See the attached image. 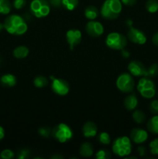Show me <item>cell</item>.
Instances as JSON below:
<instances>
[{"mask_svg": "<svg viewBox=\"0 0 158 159\" xmlns=\"http://www.w3.org/2000/svg\"><path fill=\"white\" fill-rule=\"evenodd\" d=\"M3 24L4 29L12 35H23L28 30V25L25 19L17 14L8 16L5 19Z\"/></svg>", "mask_w": 158, "mask_h": 159, "instance_id": "cell-1", "label": "cell"}, {"mask_svg": "<svg viewBox=\"0 0 158 159\" xmlns=\"http://www.w3.org/2000/svg\"><path fill=\"white\" fill-rule=\"evenodd\" d=\"M122 9L121 0H105L101 7V15L108 20H116L120 15Z\"/></svg>", "mask_w": 158, "mask_h": 159, "instance_id": "cell-2", "label": "cell"}, {"mask_svg": "<svg viewBox=\"0 0 158 159\" xmlns=\"http://www.w3.org/2000/svg\"><path fill=\"white\" fill-rule=\"evenodd\" d=\"M131 139L126 136L119 137L112 143V150L116 155L119 157H126L131 154L133 148Z\"/></svg>", "mask_w": 158, "mask_h": 159, "instance_id": "cell-3", "label": "cell"}, {"mask_svg": "<svg viewBox=\"0 0 158 159\" xmlns=\"http://www.w3.org/2000/svg\"><path fill=\"white\" fill-rule=\"evenodd\" d=\"M136 89L141 96L145 99H152L154 97L156 93V85L153 81L146 76L139 79Z\"/></svg>", "mask_w": 158, "mask_h": 159, "instance_id": "cell-4", "label": "cell"}, {"mask_svg": "<svg viewBox=\"0 0 158 159\" xmlns=\"http://www.w3.org/2000/svg\"><path fill=\"white\" fill-rule=\"evenodd\" d=\"M51 135L58 142L65 143L70 141L73 138L74 133L68 124H64V123H60L52 129Z\"/></svg>", "mask_w": 158, "mask_h": 159, "instance_id": "cell-5", "label": "cell"}, {"mask_svg": "<svg viewBox=\"0 0 158 159\" xmlns=\"http://www.w3.org/2000/svg\"><path fill=\"white\" fill-rule=\"evenodd\" d=\"M105 44L112 50L122 51L127 44V38L118 32H112L107 35L105 38Z\"/></svg>", "mask_w": 158, "mask_h": 159, "instance_id": "cell-6", "label": "cell"}, {"mask_svg": "<svg viewBox=\"0 0 158 159\" xmlns=\"http://www.w3.org/2000/svg\"><path fill=\"white\" fill-rule=\"evenodd\" d=\"M30 12L37 18H43L49 15L50 4L47 0H33L30 3Z\"/></svg>", "mask_w": 158, "mask_h": 159, "instance_id": "cell-7", "label": "cell"}, {"mask_svg": "<svg viewBox=\"0 0 158 159\" xmlns=\"http://www.w3.org/2000/svg\"><path fill=\"white\" fill-rule=\"evenodd\" d=\"M116 87L122 93H131L135 87V81L130 73H122L116 79Z\"/></svg>", "mask_w": 158, "mask_h": 159, "instance_id": "cell-8", "label": "cell"}, {"mask_svg": "<svg viewBox=\"0 0 158 159\" xmlns=\"http://www.w3.org/2000/svg\"><path fill=\"white\" fill-rule=\"evenodd\" d=\"M52 83H51V89L55 94L58 96H64L68 94L70 91V85L67 81L62 79L51 77Z\"/></svg>", "mask_w": 158, "mask_h": 159, "instance_id": "cell-9", "label": "cell"}, {"mask_svg": "<svg viewBox=\"0 0 158 159\" xmlns=\"http://www.w3.org/2000/svg\"><path fill=\"white\" fill-rule=\"evenodd\" d=\"M127 37L133 43L138 45H143L147 42V36L140 30L134 27H129L127 32Z\"/></svg>", "mask_w": 158, "mask_h": 159, "instance_id": "cell-10", "label": "cell"}, {"mask_svg": "<svg viewBox=\"0 0 158 159\" xmlns=\"http://www.w3.org/2000/svg\"><path fill=\"white\" fill-rule=\"evenodd\" d=\"M85 30L87 34L93 37H99L103 34L104 26L100 22L90 20L85 25Z\"/></svg>", "mask_w": 158, "mask_h": 159, "instance_id": "cell-11", "label": "cell"}, {"mask_svg": "<svg viewBox=\"0 0 158 159\" xmlns=\"http://www.w3.org/2000/svg\"><path fill=\"white\" fill-rule=\"evenodd\" d=\"M128 70L130 74L136 77H144L147 76V70L145 65L141 61L137 60H133L129 63Z\"/></svg>", "mask_w": 158, "mask_h": 159, "instance_id": "cell-12", "label": "cell"}, {"mask_svg": "<svg viewBox=\"0 0 158 159\" xmlns=\"http://www.w3.org/2000/svg\"><path fill=\"white\" fill-rule=\"evenodd\" d=\"M82 40V34L79 30L71 29L67 31L66 40L70 47V49L73 50L74 47L78 45Z\"/></svg>", "mask_w": 158, "mask_h": 159, "instance_id": "cell-13", "label": "cell"}, {"mask_svg": "<svg viewBox=\"0 0 158 159\" xmlns=\"http://www.w3.org/2000/svg\"><path fill=\"white\" fill-rule=\"evenodd\" d=\"M130 139L135 144H143L148 139V133L144 129L139 128V127L133 128L130 132Z\"/></svg>", "mask_w": 158, "mask_h": 159, "instance_id": "cell-14", "label": "cell"}, {"mask_svg": "<svg viewBox=\"0 0 158 159\" xmlns=\"http://www.w3.org/2000/svg\"><path fill=\"white\" fill-rule=\"evenodd\" d=\"M82 133L87 138H94L98 134V127L94 122L88 121L82 127Z\"/></svg>", "mask_w": 158, "mask_h": 159, "instance_id": "cell-15", "label": "cell"}, {"mask_svg": "<svg viewBox=\"0 0 158 159\" xmlns=\"http://www.w3.org/2000/svg\"><path fill=\"white\" fill-rule=\"evenodd\" d=\"M124 107L126 110L132 111L134 110L138 106V99L136 95H129L124 99Z\"/></svg>", "mask_w": 158, "mask_h": 159, "instance_id": "cell-16", "label": "cell"}, {"mask_svg": "<svg viewBox=\"0 0 158 159\" xmlns=\"http://www.w3.org/2000/svg\"><path fill=\"white\" fill-rule=\"evenodd\" d=\"M0 82L4 86L13 87L16 84L17 79L14 75L5 74L0 78Z\"/></svg>", "mask_w": 158, "mask_h": 159, "instance_id": "cell-17", "label": "cell"}, {"mask_svg": "<svg viewBox=\"0 0 158 159\" xmlns=\"http://www.w3.org/2000/svg\"><path fill=\"white\" fill-rule=\"evenodd\" d=\"M79 153H80L81 156H82L83 158H90L91 156H92L93 153H94L92 144L89 142L83 143L81 145Z\"/></svg>", "mask_w": 158, "mask_h": 159, "instance_id": "cell-18", "label": "cell"}, {"mask_svg": "<svg viewBox=\"0 0 158 159\" xmlns=\"http://www.w3.org/2000/svg\"><path fill=\"white\" fill-rule=\"evenodd\" d=\"M147 128L150 133L158 134V114L152 116L147 124Z\"/></svg>", "mask_w": 158, "mask_h": 159, "instance_id": "cell-19", "label": "cell"}, {"mask_svg": "<svg viewBox=\"0 0 158 159\" xmlns=\"http://www.w3.org/2000/svg\"><path fill=\"white\" fill-rule=\"evenodd\" d=\"M29 48L24 45H20V46L16 47L13 50V56L15 58L23 59L25 58L29 54Z\"/></svg>", "mask_w": 158, "mask_h": 159, "instance_id": "cell-20", "label": "cell"}, {"mask_svg": "<svg viewBox=\"0 0 158 159\" xmlns=\"http://www.w3.org/2000/svg\"><path fill=\"white\" fill-rule=\"evenodd\" d=\"M84 14H85V16L86 17V19L89 20H94L99 16V9L94 6H88L85 8V12H84Z\"/></svg>", "mask_w": 158, "mask_h": 159, "instance_id": "cell-21", "label": "cell"}, {"mask_svg": "<svg viewBox=\"0 0 158 159\" xmlns=\"http://www.w3.org/2000/svg\"><path fill=\"white\" fill-rule=\"evenodd\" d=\"M12 6L9 0H0V14L8 15L11 12Z\"/></svg>", "mask_w": 158, "mask_h": 159, "instance_id": "cell-22", "label": "cell"}, {"mask_svg": "<svg viewBox=\"0 0 158 159\" xmlns=\"http://www.w3.org/2000/svg\"><path fill=\"white\" fill-rule=\"evenodd\" d=\"M133 120L136 124H143L146 120V115L142 110H136L133 113Z\"/></svg>", "mask_w": 158, "mask_h": 159, "instance_id": "cell-23", "label": "cell"}, {"mask_svg": "<svg viewBox=\"0 0 158 159\" xmlns=\"http://www.w3.org/2000/svg\"><path fill=\"white\" fill-rule=\"evenodd\" d=\"M79 0H62L61 5L67 10L72 11L77 7Z\"/></svg>", "mask_w": 158, "mask_h": 159, "instance_id": "cell-24", "label": "cell"}, {"mask_svg": "<svg viewBox=\"0 0 158 159\" xmlns=\"http://www.w3.org/2000/svg\"><path fill=\"white\" fill-rule=\"evenodd\" d=\"M146 9L150 13H155L158 11L157 0H147L146 2Z\"/></svg>", "mask_w": 158, "mask_h": 159, "instance_id": "cell-25", "label": "cell"}, {"mask_svg": "<svg viewBox=\"0 0 158 159\" xmlns=\"http://www.w3.org/2000/svg\"><path fill=\"white\" fill-rule=\"evenodd\" d=\"M48 82H49L48 79L43 75L37 76L33 80L34 85L37 88H43V87L46 86L48 85Z\"/></svg>", "mask_w": 158, "mask_h": 159, "instance_id": "cell-26", "label": "cell"}, {"mask_svg": "<svg viewBox=\"0 0 158 159\" xmlns=\"http://www.w3.org/2000/svg\"><path fill=\"white\" fill-rule=\"evenodd\" d=\"M158 75V65L153 64L147 70V76L148 78H155Z\"/></svg>", "mask_w": 158, "mask_h": 159, "instance_id": "cell-27", "label": "cell"}, {"mask_svg": "<svg viewBox=\"0 0 158 159\" xmlns=\"http://www.w3.org/2000/svg\"><path fill=\"white\" fill-rule=\"evenodd\" d=\"M99 141L103 145H108L111 143V138L107 132H102L98 137Z\"/></svg>", "mask_w": 158, "mask_h": 159, "instance_id": "cell-28", "label": "cell"}, {"mask_svg": "<svg viewBox=\"0 0 158 159\" xmlns=\"http://www.w3.org/2000/svg\"><path fill=\"white\" fill-rule=\"evenodd\" d=\"M97 159H109L111 158V152L106 149H100L95 153Z\"/></svg>", "mask_w": 158, "mask_h": 159, "instance_id": "cell-29", "label": "cell"}, {"mask_svg": "<svg viewBox=\"0 0 158 159\" xmlns=\"http://www.w3.org/2000/svg\"><path fill=\"white\" fill-rule=\"evenodd\" d=\"M150 153L153 155H158V138L153 139L149 144Z\"/></svg>", "mask_w": 158, "mask_h": 159, "instance_id": "cell-30", "label": "cell"}, {"mask_svg": "<svg viewBox=\"0 0 158 159\" xmlns=\"http://www.w3.org/2000/svg\"><path fill=\"white\" fill-rule=\"evenodd\" d=\"M15 157V153L10 149H5L0 153V158L2 159H12Z\"/></svg>", "mask_w": 158, "mask_h": 159, "instance_id": "cell-31", "label": "cell"}, {"mask_svg": "<svg viewBox=\"0 0 158 159\" xmlns=\"http://www.w3.org/2000/svg\"><path fill=\"white\" fill-rule=\"evenodd\" d=\"M51 130H50V127H40V128L39 129L38 133L41 137L46 138H49V137L51 135Z\"/></svg>", "mask_w": 158, "mask_h": 159, "instance_id": "cell-32", "label": "cell"}, {"mask_svg": "<svg viewBox=\"0 0 158 159\" xmlns=\"http://www.w3.org/2000/svg\"><path fill=\"white\" fill-rule=\"evenodd\" d=\"M149 109H150V113H153L154 115L158 114V100L157 99H154V100L151 101L149 106Z\"/></svg>", "mask_w": 158, "mask_h": 159, "instance_id": "cell-33", "label": "cell"}, {"mask_svg": "<svg viewBox=\"0 0 158 159\" xmlns=\"http://www.w3.org/2000/svg\"><path fill=\"white\" fill-rule=\"evenodd\" d=\"M26 4V0H14L13 6L15 9H22Z\"/></svg>", "mask_w": 158, "mask_h": 159, "instance_id": "cell-34", "label": "cell"}, {"mask_svg": "<svg viewBox=\"0 0 158 159\" xmlns=\"http://www.w3.org/2000/svg\"><path fill=\"white\" fill-rule=\"evenodd\" d=\"M29 156V151L27 149H22L18 154V158L25 159Z\"/></svg>", "mask_w": 158, "mask_h": 159, "instance_id": "cell-35", "label": "cell"}, {"mask_svg": "<svg viewBox=\"0 0 158 159\" xmlns=\"http://www.w3.org/2000/svg\"><path fill=\"white\" fill-rule=\"evenodd\" d=\"M61 1L62 0H49L48 2H49V3L52 6H54V7H56V8H58L60 7V6H62Z\"/></svg>", "mask_w": 158, "mask_h": 159, "instance_id": "cell-36", "label": "cell"}, {"mask_svg": "<svg viewBox=\"0 0 158 159\" xmlns=\"http://www.w3.org/2000/svg\"><path fill=\"white\" fill-rule=\"evenodd\" d=\"M136 1H137V0H121L122 4L127 6H134L136 3Z\"/></svg>", "mask_w": 158, "mask_h": 159, "instance_id": "cell-37", "label": "cell"}, {"mask_svg": "<svg viewBox=\"0 0 158 159\" xmlns=\"http://www.w3.org/2000/svg\"><path fill=\"white\" fill-rule=\"evenodd\" d=\"M137 152L139 156L143 157L146 155V148L144 146H139L137 148Z\"/></svg>", "mask_w": 158, "mask_h": 159, "instance_id": "cell-38", "label": "cell"}, {"mask_svg": "<svg viewBox=\"0 0 158 159\" xmlns=\"http://www.w3.org/2000/svg\"><path fill=\"white\" fill-rule=\"evenodd\" d=\"M152 42H153V43L155 46L158 47V32L153 34V37H152Z\"/></svg>", "mask_w": 158, "mask_h": 159, "instance_id": "cell-39", "label": "cell"}, {"mask_svg": "<svg viewBox=\"0 0 158 159\" xmlns=\"http://www.w3.org/2000/svg\"><path fill=\"white\" fill-rule=\"evenodd\" d=\"M4 137H5V130L2 126H0V141H2V140L3 139Z\"/></svg>", "mask_w": 158, "mask_h": 159, "instance_id": "cell-40", "label": "cell"}, {"mask_svg": "<svg viewBox=\"0 0 158 159\" xmlns=\"http://www.w3.org/2000/svg\"><path fill=\"white\" fill-rule=\"evenodd\" d=\"M122 57H129V52H128V51H125L124 49H122Z\"/></svg>", "mask_w": 158, "mask_h": 159, "instance_id": "cell-41", "label": "cell"}, {"mask_svg": "<svg viewBox=\"0 0 158 159\" xmlns=\"http://www.w3.org/2000/svg\"><path fill=\"white\" fill-rule=\"evenodd\" d=\"M52 158H63V157L61 155H54L52 157Z\"/></svg>", "mask_w": 158, "mask_h": 159, "instance_id": "cell-42", "label": "cell"}, {"mask_svg": "<svg viewBox=\"0 0 158 159\" xmlns=\"http://www.w3.org/2000/svg\"><path fill=\"white\" fill-rule=\"evenodd\" d=\"M3 29H4V24L2 23H0V32H1Z\"/></svg>", "mask_w": 158, "mask_h": 159, "instance_id": "cell-43", "label": "cell"}, {"mask_svg": "<svg viewBox=\"0 0 158 159\" xmlns=\"http://www.w3.org/2000/svg\"><path fill=\"white\" fill-rule=\"evenodd\" d=\"M0 63H1V58H0Z\"/></svg>", "mask_w": 158, "mask_h": 159, "instance_id": "cell-44", "label": "cell"}]
</instances>
